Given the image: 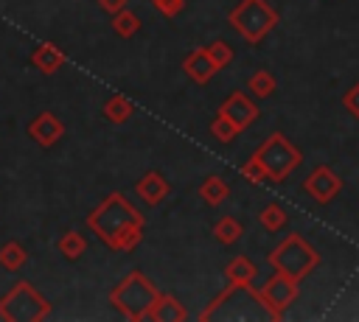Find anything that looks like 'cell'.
Listing matches in <instances>:
<instances>
[{
  "instance_id": "obj_26",
  "label": "cell",
  "mask_w": 359,
  "mask_h": 322,
  "mask_svg": "<svg viewBox=\"0 0 359 322\" xmlns=\"http://www.w3.org/2000/svg\"><path fill=\"white\" fill-rule=\"evenodd\" d=\"M151 6H154L163 17L171 20V17H177V14L185 8V0H151Z\"/></svg>"
},
{
  "instance_id": "obj_2",
  "label": "cell",
  "mask_w": 359,
  "mask_h": 322,
  "mask_svg": "<svg viewBox=\"0 0 359 322\" xmlns=\"http://www.w3.org/2000/svg\"><path fill=\"white\" fill-rule=\"evenodd\" d=\"M157 288L154 283L140 272V269H132L129 274H123V280L118 286H112L109 291V302L118 314H123L126 319L132 322H140L149 316V308L151 302L157 300Z\"/></svg>"
},
{
  "instance_id": "obj_5",
  "label": "cell",
  "mask_w": 359,
  "mask_h": 322,
  "mask_svg": "<svg viewBox=\"0 0 359 322\" xmlns=\"http://www.w3.org/2000/svg\"><path fill=\"white\" fill-rule=\"evenodd\" d=\"M48 316H50V302L28 280H17L0 297V319L6 322H42Z\"/></svg>"
},
{
  "instance_id": "obj_29",
  "label": "cell",
  "mask_w": 359,
  "mask_h": 322,
  "mask_svg": "<svg viewBox=\"0 0 359 322\" xmlns=\"http://www.w3.org/2000/svg\"><path fill=\"white\" fill-rule=\"evenodd\" d=\"M126 3H129V0H98L101 11H107V14H115V11L126 8Z\"/></svg>"
},
{
  "instance_id": "obj_7",
  "label": "cell",
  "mask_w": 359,
  "mask_h": 322,
  "mask_svg": "<svg viewBox=\"0 0 359 322\" xmlns=\"http://www.w3.org/2000/svg\"><path fill=\"white\" fill-rule=\"evenodd\" d=\"M250 294L269 311L272 319H280L286 314V308L297 300V280L289 277V274H283V272H275L261 291L250 288Z\"/></svg>"
},
{
  "instance_id": "obj_19",
  "label": "cell",
  "mask_w": 359,
  "mask_h": 322,
  "mask_svg": "<svg viewBox=\"0 0 359 322\" xmlns=\"http://www.w3.org/2000/svg\"><path fill=\"white\" fill-rule=\"evenodd\" d=\"M28 263V249L20 241H6L0 246V266L6 272H20Z\"/></svg>"
},
{
  "instance_id": "obj_9",
  "label": "cell",
  "mask_w": 359,
  "mask_h": 322,
  "mask_svg": "<svg viewBox=\"0 0 359 322\" xmlns=\"http://www.w3.org/2000/svg\"><path fill=\"white\" fill-rule=\"evenodd\" d=\"M303 190H306L317 204H328V202H334L337 193L342 190V179L337 176L334 168L317 165V168L303 179Z\"/></svg>"
},
{
  "instance_id": "obj_3",
  "label": "cell",
  "mask_w": 359,
  "mask_h": 322,
  "mask_svg": "<svg viewBox=\"0 0 359 322\" xmlns=\"http://www.w3.org/2000/svg\"><path fill=\"white\" fill-rule=\"evenodd\" d=\"M269 266L275 269V272H283V274H289V277H294L297 283L303 280V277H309L314 269H317V263H320V255H317V249L300 235V232H289L272 252H269Z\"/></svg>"
},
{
  "instance_id": "obj_20",
  "label": "cell",
  "mask_w": 359,
  "mask_h": 322,
  "mask_svg": "<svg viewBox=\"0 0 359 322\" xmlns=\"http://www.w3.org/2000/svg\"><path fill=\"white\" fill-rule=\"evenodd\" d=\"M112 31L121 36V39H132L137 31H140V17L132 11V8H121L112 14Z\"/></svg>"
},
{
  "instance_id": "obj_10",
  "label": "cell",
  "mask_w": 359,
  "mask_h": 322,
  "mask_svg": "<svg viewBox=\"0 0 359 322\" xmlns=\"http://www.w3.org/2000/svg\"><path fill=\"white\" fill-rule=\"evenodd\" d=\"M28 137L39 146V148H50L65 137V123L53 115V112H39L36 118H31L28 123Z\"/></svg>"
},
{
  "instance_id": "obj_6",
  "label": "cell",
  "mask_w": 359,
  "mask_h": 322,
  "mask_svg": "<svg viewBox=\"0 0 359 322\" xmlns=\"http://www.w3.org/2000/svg\"><path fill=\"white\" fill-rule=\"evenodd\" d=\"M227 22L250 42L258 45L275 25H278V11L266 0H241L230 14Z\"/></svg>"
},
{
  "instance_id": "obj_27",
  "label": "cell",
  "mask_w": 359,
  "mask_h": 322,
  "mask_svg": "<svg viewBox=\"0 0 359 322\" xmlns=\"http://www.w3.org/2000/svg\"><path fill=\"white\" fill-rule=\"evenodd\" d=\"M342 106L359 120V81L356 84H351L348 90H345V95H342Z\"/></svg>"
},
{
  "instance_id": "obj_28",
  "label": "cell",
  "mask_w": 359,
  "mask_h": 322,
  "mask_svg": "<svg viewBox=\"0 0 359 322\" xmlns=\"http://www.w3.org/2000/svg\"><path fill=\"white\" fill-rule=\"evenodd\" d=\"M241 176H244L247 182H252V185H261V182L266 179V176H264V171H261V165H258L252 157H250V160L241 165Z\"/></svg>"
},
{
  "instance_id": "obj_23",
  "label": "cell",
  "mask_w": 359,
  "mask_h": 322,
  "mask_svg": "<svg viewBox=\"0 0 359 322\" xmlns=\"http://www.w3.org/2000/svg\"><path fill=\"white\" fill-rule=\"evenodd\" d=\"M275 87H278V81H275V76L269 70H255L247 78V90H250L252 98H269L275 92Z\"/></svg>"
},
{
  "instance_id": "obj_4",
  "label": "cell",
  "mask_w": 359,
  "mask_h": 322,
  "mask_svg": "<svg viewBox=\"0 0 359 322\" xmlns=\"http://www.w3.org/2000/svg\"><path fill=\"white\" fill-rule=\"evenodd\" d=\"M252 160L261 165L264 176L272 179V182H283L289 179V174L303 162V154L292 146V140L280 132H272L255 151H252Z\"/></svg>"
},
{
  "instance_id": "obj_11",
  "label": "cell",
  "mask_w": 359,
  "mask_h": 322,
  "mask_svg": "<svg viewBox=\"0 0 359 322\" xmlns=\"http://www.w3.org/2000/svg\"><path fill=\"white\" fill-rule=\"evenodd\" d=\"M182 73L194 81V84H208L216 73H219V67L213 64V59H210V53H208V48H194L185 59H182Z\"/></svg>"
},
{
  "instance_id": "obj_21",
  "label": "cell",
  "mask_w": 359,
  "mask_h": 322,
  "mask_svg": "<svg viewBox=\"0 0 359 322\" xmlns=\"http://www.w3.org/2000/svg\"><path fill=\"white\" fill-rule=\"evenodd\" d=\"M241 235H244V227H241V221H236L233 216H222V218L213 224V238H216L219 244H224V246L236 244Z\"/></svg>"
},
{
  "instance_id": "obj_22",
  "label": "cell",
  "mask_w": 359,
  "mask_h": 322,
  "mask_svg": "<svg viewBox=\"0 0 359 322\" xmlns=\"http://www.w3.org/2000/svg\"><path fill=\"white\" fill-rule=\"evenodd\" d=\"M286 221H289V216H286V210H283L278 202H269V204L258 213V224H261L266 232H280V230L286 227Z\"/></svg>"
},
{
  "instance_id": "obj_25",
  "label": "cell",
  "mask_w": 359,
  "mask_h": 322,
  "mask_svg": "<svg viewBox=\"0 0 359 322\" xmlns=\"http://www.w3.org/2000/svg\"><path fill=\"white\" fill-rule=\"evenodd\" d=\"M205 48H208V53H210V59H213V64H216L219 70L233 62V50H230V45H227L224 39H213V42L205 45Z\"/></svg>"
},
{
  "instance_id": "obj_14",
  "label": "cell",
  "mask_w": 359,
  "mask_h": 322,
  "mask_svg": "<svg viewBox=\"0 0 359 322\" xmlns=\"http://www.w3.org/2000/svg\"><path fill=\"white\" fill-rule=\"evenodd\" d=\"M31 64H34L39 73L50 76V73H56V70L65 64V50H62L59 45H53V42H42V45H36V48L31 50Z\"/></svg>"
},
{
  "instance_id": "obj_1",
  "label": "cell",
  "mask_w": 359,
  "mask_h": 322,
  "mask_svg": "<svg viewBox=\"0 0 359 322\" xmlns=\"http://www.w3.org/2000/svg\"><path fill=\"white\" fill-rule=\"evenodd\" d=\"M87 227L93 230V235L115 249V252H132L140 241H143V230H146V218L143 213L118 190H112L90 216H87Z\"/></svg>"
},
{
  "instance_id": "obj_12",
  "label": "cell",
  "mask_w": 359,
  "mask_h": 322,
  "mask_svg": "<svg viewBox=\"0 0 359 322\" xmlns=\"http://www.w3.org/2000/svg\"><path fill=\"white\" fill-rule=\"evenodd\" d=\"M135 196H137L143 204L157 207V204L168 196V182L163 179L160 171H146V174L135 182Z\"/></svg>"
},
{
  "instance_id": "obj_17",
  "label": "cell",
  "mask_w": 359,
  "mask_h": 322,
  "mask_svg": "<svg viewBox=\"0 0 359 322\" xmlns=\"http://www.w3.org/2000/svg\"><path fill=\"white\" fill-rule=\"evenodd\" d=\"M56 249L65 260H79L84 252H87V238L79 232V230H65L56 241Z\"/></svg>"
},
{
  "instance_id": "obj_8",
  "label": "cell",
  "mask_w": 359,
  "mask_h": 322,
  "mask_svg": "<svg viewBox=\"0 0 359 322\" xmlns=\"http://www.w3.org/2000/svg\"><path fill=\"white\" fill-rule=\"evenodd\" d=\"M219 115H224V118L238 129V134H241V132H247V129L258 120V104H255L247 92L236 90V92H230V95L222 101Z\"/></svg>"
},
{
  "instance_id": "obj_16",
  "label": "cell",
  "mask_w": 359,
  "mask_h": 322,
  "mask_svg": "<svg viewBox=\"0 0 359 322\" xmlns=\"http://www.w3.org/2000/svg\"><path fill=\"white\" fill-rule=\"evenodd\" d=\"M101 115L109 120V123H126L132 115H135V104L126 98V95H109L101 106Z\"/></svg>"
},
{
  "instance_id": "obj_18",
  "label": "cell",
  "mask_w": 359,
  "mask_h": 322,
  "mask_svg": "<svg viewBox=\"0 0 359 322\" xmlns=\"http://www.w3.org/2000/svg\"><path fill=\"white\" fill-rule=\"evenodd\" d=\"M199 196H202V202L205 204H210V207H219L227 196H230V185L222 179V176H208L202 185H199Z\"/></svg>"
},
{
  "instance_id": "obj_15",
  "label": "cell",
  "mask_w": 359,
  "mask_h": 322,
  "mask_svg": "<svg viewBox=\"0 0 359 322\" xmlns=\"http://www.w3.org/2000/svg\"><path fill=\"white\" fill-rule=\"evenodd\" d=\"M255 274H258V269H255V263H252L247 255H236V258L224 266V277L230 280L233 288H247V291H250Z\"/></svg>"
},
{
  "instance_id": "obj_13",
  "label": "cell",
  "mask_w": 359,
  "mask_h": 322,
  "mask_svg": "<svg viewBox=\"0 0 359 322\" xmlns=\"http://www.w3.org/2000/svg\"><path fill=\"white\" fill-rule=\"evenodd\" d=\"M146 319H151V322H182V319H188V311L182 308V302L177 297L157 294V300L151 302Z\"/></svg>"
},
{
  "instance_id": "obj_24",
  "label": "cell",
  "mask_w": 359,
  "mask_h": 322,
  "mask_svg": "<svg viewBox=\"0 0 359 322\" xmlns=\"http://www.w3.org/2000/svg\"><path fill=\"white\" fill-rule=\"evenodd\" d=\"M210 134H213L219 143H230V140H236L238 129H236L224 115H219V112H216V118L210 120Z\"/></svg>"
}]
</instances>
